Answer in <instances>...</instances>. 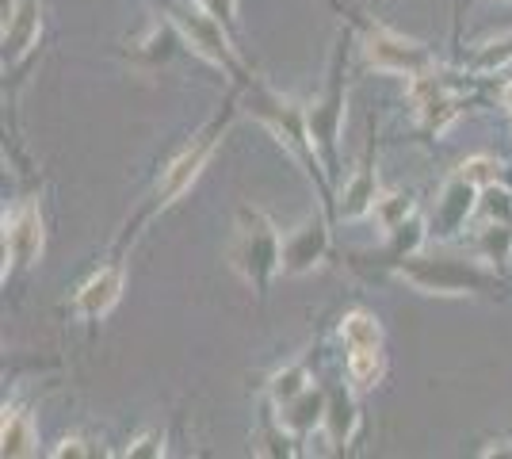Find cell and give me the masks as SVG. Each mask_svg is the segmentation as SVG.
Returning <instances> with one entry per match:
<instances>
[{"instance_id":"obj_1","label":"cell","mask_w":512,"mask_h":459,"mask_svg":"<svg viewBox=\"0 0 512 459\" xmlns=\"http://www.w3.org/2000/svg\"><path fill=\"white\" fill-rule=\"evenodd\" d=\"M394 276L406 280L409 287L425 291V295H440V299H459V295H497L501 280L486 264L455 257V253H428L417 249L394 264Z\"/></svg>"},{"instance_id":"obj_2","label":"cell","mask_w":512,"mask_h":459,"mask_svg":"<svg viewBox=\"0 0 512 459\" xmlns=\"http://www.w3.org/2000/svg\"><path fill=\"white\" fill-rule=\"evenodd\" d=\"M230 268L245 284L264 299L268 287L283 272V238H279L276 222L268 219L260 207H241L237 211L234 241H230Z\"/></svg>"},{"instance_id":"obj_3","label":"cell","mask_w":512,"mask_h":459,"mask_svg":"<svg viewBox=\"0 0 512 459\" xmlns=\"http://www.w3.org/2000/svg\"><path fill=\"white\" fill-rule=\"evenodd\" d=\"M165 16L176 23V31L184 35V43H192L195 54H199V58H207L211 66L226 69V73L237 81V88L253 85L249 69L241 66V58L234 54L230 27L218 20L203 0H165Z\"/></svg>"},{"instance_id":"obj_4","label":"cell","mask_w":512,"mask_h":459,"mask_svg":"<svg viewBox=\"0 0 512 459\" xmlns=\"http://www.w3.org/2000/svg\"><path fill=\"white\" fill-rule=\"evenodd\" d=\"M230 119H234V100L226 104V111H222L214 123H207V127L195 134L192 142H188V146L161 169V180H157V188H153V199H150V207L142 211V219H150V215H157V211H169L172 203H176V199L184 196L195 180L203 176V169L211 165L214 150H218V142H222L226 131H230Z\"/></svg>"},{"instance_id":"obj_5","label":"cell","mask_w":512,"mask_h":459,"mask_svg":"<svg viewBox=\"0 0 512 459\" xmlns=\"http://www.w3.org/2000/svg\"><path fill=\"white\" fill-rule=\"evenodd\" d=\"M245 92H249V111H253L256 119H260L268 131L276 134L287 150L299 157L302 165H306V173L321 180V173H318L321 157H318V150H314V138H310V131H306V108L291 104V100H283V96L268 92V88H260L256 81L245 88ZM321 188H325V180H321ZM325 196H329V188H325Z\"/></svg>"},{"instance_id":"obj_6","label":"cell","mask_w":512,"mask_h":459,"mask_svg":"<svg viewBox=\"0 0 512 459\" xmlns=\"http://www.w3.org/2000/svg\"><path fill=\"white\" fill-rule=\"evenodd\" d=\"M363 58L379 73H398V77H417V73L436 66L425 46L398 35V31H390L383 23H367L363 27Z\"/></svg>"},{"instance_id":"obj_7","label":"cell","mask_w":512,"mask_h":459,"mask_svg":"<svg viewBox=\"0 0 512 459\" xmlns=\"http://www.w3.org/2000/svg\"><path fill=\"white\" fill-rule=\"evenodd\" d=\"M344 127V58L337 50L333 58V73H329V88L318 104L306 108V131L314 138V150H318L321 165H329V173L337 169V138Z\"/></svg>"},{"instance_id":"obj_8","label":"cell","mask_w":512,"mask_h":459,"mask_svg":"<svg viewBox=\"0 0 512 459\" xmlns=\"http://www.w3.org/2000/svg\"><path fill=\"white\" fill-rule=\"evenodd\" d=\"M409 100L417 108V119L425 123V131L444 134L463 115V92L451 85L448 73L432 66L417 77H409Z\"/></svg>"},{"instance_id":"obj_9","label":"cell","mask_w":512,"mask_h":459,"mask_svg":"<svg viewBox=\"0 0 512 459\" xmlns=\"http://www.w3.org/2000/svg\"><path fill=\"white\" fill-rule=\"evenodd\" d=\"M46 245V230H43V215L35 203H20L12 215H4V280L20 268H31V264L43 257Z\"/></svg>"},{"instance_id":"obj_10","label":"cell","mask_w":512,"mask_h":459,"mask_svg":"<svg viewBox=\"0 0 512 459\" xmlns=\"http://www.w3.org/2000/svg\"><path fill=\"white\" fill-rule=\"evenodd\" d=\"M329 257V219L310 215L283 238V276H310Z\"/></svg>"},{"instance_id":"obj_11","label":"cell","mask_w":512,"mask_h":459,"mask_svg":"<svg viewBox=\"0 0 512 459\" xmlns=\"http://www.w3.org/2000/svg\"><path fill=\"white\" fill-rule=\"evenodd\" d=\"M478 199H482V188L478 184H470L467 176H451L448 184H444V192L436 199V207H432V219H428V234L432 238H455L467 219L478 211Z\"/></svg>"},{"instance_id":"obj_12","label":"cell","mask_w":512,"mask_h":459,"mask_svg":"<svg viewBox=\"0 0 512 459\" xmlns=\"http://www.w3.org/2000/svg\"><path fill=\"white\" fill-rule=\"evenodd\" d=\"M123 284H127L123 264H104L100 272H92L85 284H81L77 299H73V310H77L85 322H100V318L111 314L115 303L123 299Z\"/></svg>"},{"instance_id":"obj_13","label":"cell","mask_w":512,"mask_h":459,"mask_svg":"<svg viewBox=\"0 0 512 459\" xmlns=\"http://www.w3.org/2000/svg\"><path fill=\"white\" fill-rule=\"evenodd\" d=\"M39 31H43V4L39 0H20L16 12L4 20V58L20 62L27 50L39 46Z\"/></svg>"},{"instance_id":"obj_14","label":"cell","mask_w":512,"mask_h":459,"mask_svg":"<svg viewBox=\"0 0 512 459\" xmlns=\"http://www.w3.org/2000/svg\"><path fill=\"white\" fill-rule=\"evenodd\" d=\"M379 180H375V169L371 165H360L356 173L344 180L341 196H337V215L341 219H363V215H371L375 211V203H379Z\"/></svg>"},{"instance_id":"obj_15","label":"cell","mask_w":512,"mask_h":459,"mask_svg":"<svg viewBox=\"0 0 512 459\" xmlns=\"http://www.w3.org/2000/svg\"><path fill=\"white\" fill-rule=\"evenodd\" d=\"M325 402H329V391L310 387V391L299 394L291 406L279 410V429H287V433H295V437H306L310 429L325 425Z\"/></svg>"},{"instance_id":"obj_16","label":"cell","mask_w":512,"mask_h":459,"mask_svg":"<svg viewBox=\"0 0 512 459\" xmlns=\"http://www.w3.org/2000/svg\"><path fill=\"white\" fill-rule=\"evenodd\" d=\"M180 43H184V35L176 31V23L165 20V23H157V27H150V35H146L142 43H134L130 58H134L138 66H146V69H161V66H169L172 58H176Z\"/></svg>"},{"instance_id":"obj_17","label":"cell","mask_w":512,"mask_h":459,"mask_svg":"<svg viewBox=\"0 0 512 459\" xmlns=\"http://www.w3.org/2000/svg\"><path fill=\"white\" fill-rule=\"evenodd\" d=\"M356 425H360V410H356L352 391H344V387L329 391V402H325V425H321L325 437H329V444L344 448V444L352 440V433H356Z\"/></svg>"},{"instance_id":"obj_18","label":"cell","mask_w":512,"mask_h":459,"mask_svg":"<svg viewBox=\"0 0 512 459\" xmlns=\"http://www.w3.org/2000/svg\"><path fill=\"white\" fill-rule=\"evenodd\" d=\"M0 452L4 459H23L39 452V433L35 421L23 410H4V425H0Z\"/></svg>"},{"instance_id":"obj_19","label":"cell","mask_w":512,"mask_h":459,"mask_svg":"<svg viewBox=\"0 0 512 459\" xmlns=\"http://www.w3.org/2000/svg\"><path fill=\"white\" fill-rule=\"evenodd\" d=\"M341 337L348 349H383V326H379V318L367 314V310L344 314Z\"/></svg>"},{"instance_id":"obj_20","label":"cell","mask_w":512,"mask_h":459,"mask_svg":"<svg viewBox=\"0 0 512 459\" xmlns=\"http://www.w3.org/2000/svg\"><path fill=\"white\" fill-rule=\"evenodd\" d=\"M314 387L310 383V372L302 368V364H287V368H279L276 375H272V383H268V394H272V406L276 410H283V406H291L299 394H306Z\"/></svg>"},{"instance_id":"obj_21","label":"cell","mask_w":512,"mask_h":459,"mask_svg":"<svg viewBox=\"0 0 512 459\" xmlns=\"http://www.w3.org/2000/svg\"><path fill=\"white\" fill-rule=\"evenodd\" d=\"M383 349H348V379L356 391H371L383 379Z\"/></svg>"},{"instance_id":"obj_22","label":"cell","mask_w":512,"mask_h":459,"mask_svg":"<svg viewBox=\"0 0 512 459\" xmlns=\"http://www.w3.org/2000/svg\"><path fill=\"white\" fill-rule=\"evenodd\" d=\"M371 215H375V222H379V230H383V238H386L390 230H398L402 222H409L417 215V203H413L409 192H386V196H379Z\"/></svg>"},{"instance_id":"obj_23","label":"cell","mask_w":512,"mask_h":459,"mask_svg":"<svg viewBox=\"0 0 512 459\" xmlns=\"http://www.w3.org/2000/svg\"><path fill=\"white\" fill-rule=\"evenodd\" d=\"M478 249L486 261H509L512 253V222H486L482 238H478Z\"/></svg>"},{"instance_id":"obj_24","label":"cell","mask_w":512,"mask_h":459,"mask_svg":"<svg viewBox=\"0 0 512 459\" xmlns=\"http://www.w3.org/2000/svg\"><path fill=\"white\" fill-rule=\"evenodd\" d=\"M501 161L497 157H486V153H478V157H467L463 165H459V176H467L470 184H478V188H490V184H501Z\"/></svg>"},{"instance_id":"obj_25","label":"cell","mask_w":512,"mask_h":459,"mask_svg":"<svg viewBox=\"0 0 512 459\" xmlns=\"http://www.w3.org/2000/svg\"><path fill=\"white\" fill-rule=\"evenodd\" d=\"M478 211L486 215V222H512V192H509V188H501V184L482 188Z\"/></svg>"},{"instance_id":"obj_26","label":"cell","mask_w":512,"mask_h":459,"mask_svg":"<svg viewBox=\"0 0 512 459\" xmlns=\"http://www.w3.org/2000/svg\"><path fill=\"white\" fill-rule=\"evenodd\" d=\"M123 456H127V459H161V456H165V433H161V429L138 433V437L123 448Z\"/></svg>"},{"instance_id":"obj_27","label":"cell","mask_w":512,"mask_h":459,"mask_svg":"<svg viewBox=\"0 0 512 459\" xmlns=\"http://www.w3.org/2000/svg\"><path fill=\"white\" fill-rule=\"evenodd\" d=\"M54 456L58 459H88V456H96V448H88V440L85 437H65L58 448H54Z\"/></svg>"},{"instance_id":"obj_28","label":"cell","mask_w":512,"mask_h":459,"mask_svg":"<svg viewBox=\"0 0 512 459\" xmlns=\"http://www.w3.org/2000/svg\"><path fill=\"white\" fill-rule=\"evenodd\" d=\"M501 104H505V108H509V115H512V81L505 85V92H501Z\"/></svg>"}]
</instances>
